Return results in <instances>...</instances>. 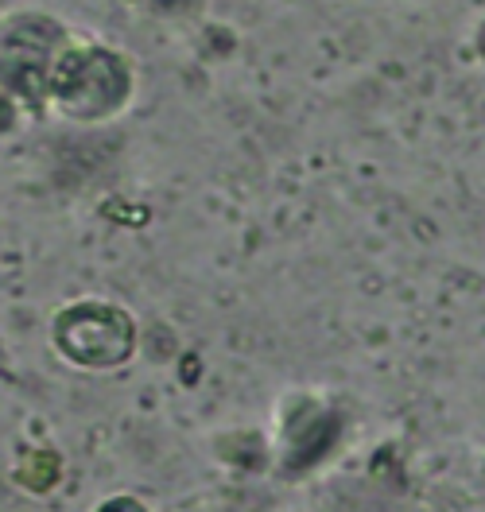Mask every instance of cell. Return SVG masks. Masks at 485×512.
Masks as SVG:
<instances>
[{"instance_id": "1", "label": "cell", "mask_w": 485, "mask_h": 512, "mask_svg": "<svg viewBox=\"0 0 485 512\" xmlns=\"http://www.w3.org/2000/svg\"><path fill=\"white\" fill-rule=\"evenodd\" d=\"M132 94V66L121 51L78 43L63 47L47 78V97L63 109L66 117L97 121L117 113Z\"/></svg>"}, {"instance_id": "2", "label": "cell", "mask_w": 485, "mask_h": 512, "mask_svg": "<svg viewBox=\"0 0 485 512\" xmlns=\"http://www.w3.org/2000/svg\"><path fill=\"white\" fill-rule=\"evenodd\" d=\"M63 51V32L47 16H16L0 35V82L4 90L43 101L51 66Z\"/></svg>"}, {"instance_id": "3", "label": "cell", "mask_w": 485, "mask_h": 512, "mask_svg": "<svg viewBox=\"0 0 485 512\" xmlns=\"http://www.w3.org/2000/svg\"><path fill=\"white\" fill-rule=\"evenodd\" d=\"M59 350L86 369H113L132 350V322L105 303H78L55 322Z\"/></svg>"}]
</instances>
